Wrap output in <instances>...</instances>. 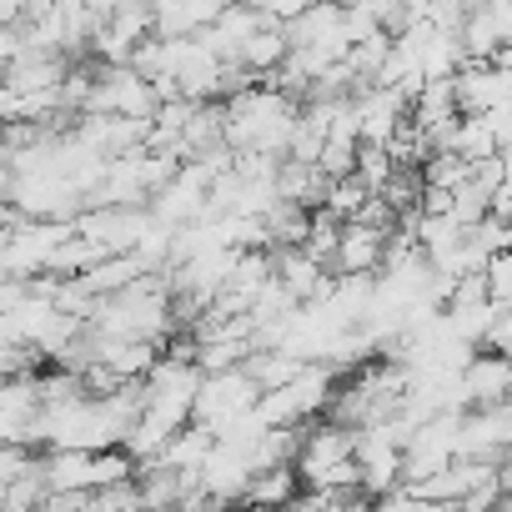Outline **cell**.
<instances>
[{"mask_svg": "<svg viewBox=\"0 0 512 512\" xmlns=\"http://www.w3.org/2000/svg\"><path fill=\"white\" fill-rule=\"evenodd\" d=\"M262 392H267V387L246 372V362H241V367H226V372H206V382H201V392H196V407H191V422H206V427L221 437V427H226L231 417L251 412L256 402H262Z\"/></svg>", "mask_w": 512, "mask_h": 512, "instance_id": "obj_1", "label": "cell"}, {"mask_svg": "<svg viewBox=\"0 0 512 512\" xmlns=\"http://www.w3.org/2000/svg\"><path fill=\"white\" fill-rule=\"evenodd\" d=\"M387 236H392V226H372V221L352 216V221L342 226V246H337V256H332L337 277H342V272H382V262H387Z\"/></svg>", "mask_w": 512, "mask_h": 512, "instance_id": "obj_2", "label": "cell"}, {"mask_svg": "<svg viewBox=\"0 0 512 512\" xmlns=\"http://www.w3.org/2000/svg\"><path fill=\"white\" fill-rule=\"evenodd\" d=\"M512 96V71L497 66V61H467L457 71V101L462 111H487V106H502Z\"/></svg>", "mask_w": 512, "mask_h": 512, "instance_id": "obj_3", "label": "cell"}, {"mask_svg": "<svg viewBox=\"0 0 512 512\" xmlns=\"http://www.w3.org/2000/svg\"><path fill=\"white\" fill-rule=\"evenodd\" d=\"M66 71H71V56H66V51H41V46H31V51H21L16 61H6V86H11V91H51V86L66 81Z\"/></svg>", "mask_w": 512, "mask_h": 512, "instance_id": "obj_4", "label": "cell"}, {"mask_svg": "<svg viewBox=\"0 0 512 512\" xmlns=\"http://www.w3.org/2000/svg\"><path fill=\"white\" fill-rule=\"evenodd\" d=\"M462 377H467L472 407H497L512 397V357H502V352H477Z\"/></svg>", "mask_w": 512, "mask_h": 512, "instance_id": "obj_5", "label": "cell"}, {"mask_svg": "<svg viewBox=\"0 0 512 512\" xmlns=\"http://www.w3.org/2000/svg\"><path fill=\"white\" fill-rule=\"evenodd\" d=\"M41 477L51 487H96V452L91 447H46Z\"/></svg>", "mask_w": 512, "mask_h": 512, "instance_id": "obj_6", "label": "cell"}, {"mask_svg": "<svg viewBox=\"0 0 512 512\" xmlns=\"http://www.w3.org/2000/svg\"><path fill=\"white\" fill-rule=\"evenodd\" d=\"M211 447H216V432L206 422H186V427L171 432V442L151 462H166V467H181V472H201V462L211 457Z\"/></svg>", "mask_w": 512, "mask_h": 512, "instance_id": "obj_7", "label": "cell"}, {"mask_svg": "<svg viewBox=\"0 0 512 512\" xmlns=\"http://www.w3.org/2000/svg\"><path fill=\"white\" fill-rule=\"evenodd\" d=\"M452 116H462V101H457V76H437V81H427V86L417 91V101H412V121H417L422 131H432V126L452 121Z\"/></svg>", "mask_w": 512, "mask_h": 512, "instance_id": "obj_8", "label": "cell"}, {"mask_svg": "<svg viewBox=\"0 0 512 512\" xmlns=\"http://www.w3.org/2000/svg\"><path fill=\"white\" fill-rule=\"evenodd\" d=\"M297 462H277V467H262L251 482H246V497L241 502H297Z\"/></svg>", "mask_w": 512, "mask_h": 512, "instance_id": "obj_9", "label": "cell"}, {"mask_svg": "<svg viewBox=\"0 0 512 512\" xmlns=\"http://www.w3.org/2000/svg\"><path fill=\"white\" fill-rule=\"evenodd\" d=\"M462 46H467L472 61H492V56L502 51V21H497L492 6H477V11L467 16V26H462Z\"/></svg>", "mask_w": 512, "mask_h": 512, "instance_id": "obj_10", "label": "cell"}, {"mask_svg": "<svg viewBox=\"0 0 512 512\" xmlns=\"http://www.w3.org/2000/svg\"><path fill=\"white\" fill-rule=\"evenodd\" d=\"M46 492H51V482L41 477V467L31 477L0 482V512H36V507H46Z\"/></svg>", "mask_w": 512, "mask_h": 512, "instance_id": "obj_11", "label": "cell"}, {"mask_svg": "<svg viewBox=\"0 0 512 512\" xmlns=\"http://www.w3.org/2000/svg\"><path fill=\"white\" fill-rule=\"evenodd\" d=\"M422 176L432 181V186H462V181H472V161L462 156V151H432L427 161H422Z\"/></svg>", "mask_w": 512, "mask_h": 512, "instance_id": "obj_12", "label": "cell"}, {"mask_svg": "<svg viewBox=\"0 0 512 512\" xmlns=\"http://www.w3.org/2000/svg\"><path fill=\"white\" fill-rule=\"evenodd\" d=\"M367 196H372V186L362 181V171H352V176H337V181H332V196H327V206H332L337 216H347V221H352V216L367 206Z\"/></svg>", "mask_w": 512, "mask_h": 512, "instance_id": "obj_13", "label": "cell"}, {"mask_svg": "<svg viewBox=\"0 0 512 512\" xmlns=\"http://www.w3.org/2000/svg\"><path fill=\"white\" fill-rule=\"evenodd\" d=\"M357 156H362V141H352V136H327L317 166L337 181V176H352V171H357Z\"/></svg>", "mask_w": 512, "mask_h": 512, "instance_id": "obj_14", "label": "cell"}, {"mask_svg": "<svg viewBox=\"0 0 512 512\" xmlns=\"http://www.w3.org/2000/svg\"><path fill=\"white\" fill-rule=\"evenodd\" d=\"M126 507H146V492H141L136 477H121V482L96 487V507L91 512H126Z\"/></svg>", "mask_w": 512, "mask_h": 512, "instance_id": "obj_15", "label": "cell"}, {"mask_svg": "<svg viewBox=\"0 0 512 512\" xmlns=\"http://www.w3.org/2000/svg\"><path fill=\"white\" fill-rule=\"evenodd\" d=\"M357 171H362V181H367L372 191H382V186L392 181V171H397V161H392V151H387V146H377V141H362V156H357Z\"/></svg>", "mask_w": 512, "mask_h": 512, "instance_id": "obj_16", "label": "cell"}, {"mask_svg": "<svg viewBox=\"0 0 512 512\" xmlns=\"http://www.w3.org/2000/svg\"><path fill=\"white\" fill-rule=\"evenodd\" d=\"M487 282H492V302H497V307H512V246L492 251V262H487Z\"/></svg>", "mask_w": 512, "mask_h": 512, "instance_id": "obj_17", "label": "cell"}, {"mask_svg": "<svg viewBox=\"0 0 512 512\" xmlns=\"http://www.w3.org/2000/svg\"><path fill=\"white\" fill-rule=\"evenodd\" d=\"M482 347H487V352H502V357H512V307H497V322L487 327Z\"/></svg>", "mask_w": 512, "mask_h": 512, "instance_id": "obj_18", "label": "cell"}, {"mask_svg": "<svg viewBox=\"0 0 512 512\" xmlns=\"http://www.w3.org/2000/svg\"><path fill=\"white\" fill-rule=\"evenodd\" d=\"M317 0H267V11L272 16H282V21H292V16H302V11H312Z\"/></svg>", "mask_w": 512, "mask_h": 512, "instance_id": "obj_19", "label": "cell"}]
</instances>
